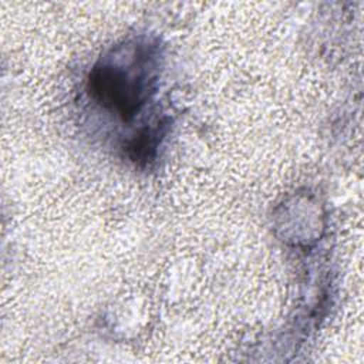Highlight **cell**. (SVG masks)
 Returning a JSON list of instances; mask_svg holds the SVG:
<instances>
[{
  "mask_svg": "<svg viewBox=\"0 0 364 364\" xmlns=\"http://www.w3.org/2000/svg\"><path fill=\"white\" fill-rule=\"evenodd\" d=\"M148 63L146 54L136 57L135 53L129 67L122 64L95 67L90 75V92L104 108L115 111L124 121H129L148 98L151 88Z\"/></svg>",
  "mask_w": 364,
  "mask_h": 364,
  "instance_id": "cell-1",
  "label": "cell"
}]
</instances>
